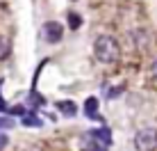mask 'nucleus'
Wrapping results in <instances>:
<instances>
[{"label": "nucleus", "instance_id": "5", "mask_svg": "<svg viewBox=\"0 0 157 151\" xmlns=\"http://www.w3.org/2000/svg\"><path fill=\"white\" fill-rule=\"evenodd\" d=\"M57 110L62 112V115H66V117H75L78 105H75L73 101H59V103H57Z\"/></svg>", "mask_w": 157, "mask_h": 151}, {"label": "nucleus", "instance_id": "12", "mask_svg": "<svg viewBox=\"0 0 157 151\" xmlns=\"http://www.w3.org/2000/svg\"><path fill=\"white\" fill-rule=\"evenodd\" d=\"M150 71H153V76H155V78H157V60L153 62V67H150Z\"/></svg>", "mask_w": 157, "mask_h": 151}, {"label": "nucleus", "instance_id": "7", "mask_svg": "<svg viewBox=\"0 0 157 151\" xmlns=\"http://www.w3.org/2000/svg\"><path fill=\"white\" fill-rule=\"evenodd\" d=\"M9 53H12V44H9V39L5 35H0V62L7 60Z\"/></svg>", "mask_w": 157, "mask_h": 151}, {"label": "nucleus", "instance_id": "10", "mask_svg": "<svg viewBox=\"0 0 157 151\" xmlns=\"http://www.w3.org/2000/svg\"><path fill=\"white\" fill-rule=\"evenodd\" d=\"M14 121L9 119V117H0V128H12Z\"/></svg>", "mask_w": 157, "mask_h": 151}, {"label": "nucleus", "instance_id": "13", "mask_svg": "<svg viewBox=\"0 0 157 151\" xmlns=\"http://www.w3.org/2000/svg\"><path fill=\"white\" fill-rule=\"evenodd\" d=\"M96 151H107V149H96Z\"/></svg>", "mask_w": 157, "mask_h": 151}, {"label": "nucleus", "instance_id": "8", "mask_svg": "<svg viewBox=\"0 0 157 151\" xmlns=\"http://www.w3.org/2000/svg\"><path fill=\"white\" fill-rule=\"evenodd\" d=\"M23 126H34V128H39L41 126V119L36 115H32V112H28V115L23 117Z\"/></svg>", "mask_w": 157, "mask_h": 151}, {"label": "nucleus", "instance_id": "1", "mask_svg": "<svg viewBox=\"0 0 157 151\" xmlns=\"http://www.w3.org/2000/svg\"><path fill=\"white\" fill-rule=\"evenodd\" d=\"M94 55H96V60L102 62V64H112V62H116L118 57H121V46H118V41L114 37L100 35L98 39L94 41Z\"/></svg>", "mask_w": 157, "mask_h": 151}, {"label": "nucleus", "instance_id": "3", "mask_svg": "<svg viewBox=\"0 0 157 151\" xmlns=\"http://www.w3.org/2000/svg\"><path fill=\"white\" fill-rule=\"evenodd\" d=\"M62 37H64L62 23H57V21H48V23L43 25V39H46L48 44H57V41H62Z\"/></svg>", "mask_w": 157, "mask_h": 151}, {"label": "nucleus", "instance_id": "11", "mask_svg": "<svg viewBox=\"0 0 157 151\" xmlns=\"http://www.w3.org/2000/svg\"><path fill=\"white\" fill-rule=\"evenodd\" d=\"M7 144H9V137L5 135V133H0V151H2L5 147H7Z\"/></svg>", "mask_w": 157, "mask_h": 151}, {"label": "nucleus", "instance_id": "9", "mask_svg": "<svg viewBox=\"0 0 157 151\" xmlns=\"http://www.w3.org/2000/svg\"><path fill=\"white\" fill-rule=\"evenodd\" d=\"M68 25H71V30H78L80 28V16L75 12H68Z\"/></svg>", "mask_w": 157, "mask_h": 151}, {"label": "nucleus", "instance_id": "6", "mask_svg": "<svg viewBox=\"0 0 157 151\" xmlns=\"http://www.w3.org/2000/svg\"><path fill=\"white\" fill-rule=\"evenodd\" d=\"M98 101L94 99V96H89L86 99V103H84V112H86V117H91V119H98Z\"/></svg>", "mask_w": 157, "mask_h": 151}, {"label": "nucleus", "instance_id": "4", "mask_svg": "<svg viewBox=\"0 0 157 151\" xmlns=\"http://www.w3.org/2000/svg\"><path fill=\"white\" fill-rule=\"evenodd\" d=\"M91 140L96 142L98 149H107L112 144V135H109V128H96V131H89Z\"/></svg>", "mask_w": 157, "mask_h": 151}, {"label": "nucleus", "instance_id": "2", "mask_svg": "<svg viewBox=\"0 0 157 151\" xmlns=\"http://www.w3.org/2000/svg\"><path fill=\"white\" fill-rule=\"evenodd\" d=\"M134 149L137 151H155L157 149V128L146 126L134 135Z\"/></svg>", "mask_w": 157, "mask_h": 151}]
</instances>
